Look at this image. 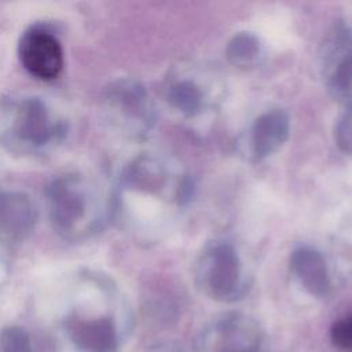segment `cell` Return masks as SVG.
<instances>
[{
	"mask_svg": "<svg viewBox=\"0 0 352 352\" xmlns=\"http://www.w3.org/2000/svg\"><path fill=\"white\" fill-rule=\"evenodd\" d=\"M45 194L51 223L63 238L80 239L100 227L99 197L84 176H58L50 183Z\"/></svg>",
	"mask_w": 352,
	"mask_h": 352,
	"instance_id": "cell-1",
	"label": "cell"
},
{
	"mask_svg": "<svg viewBox=\"0 0 352 352\" xmlns=\"http://www.w3.org/2000/svg\"><path fill=\"white\" fill-rule=\"evenodd\" d=\"M195 280L204 294L221 302L238 301L249 289L241 257L228 242H216L202 253Z\"/></svg>",
	"mask_w": 352,
	"mask_h": 352,
	"instance_id": "cell-2",
	"label": "cell"
},
{
	"mask_svg": "<svg viewBox=\"0 0 352 352\" xmlns=\"http://www.w3.org/2000/svg\"><path fill=\"white\" fill-rule=\"evenodd\" d=\"M66 133V126L40 98L22 99L14 111L7 142L22 151H38Z\"/></svg>",
	"mask_w": 352,
	"mask_h": 352,
	"instance_id": "cell-3",
	"label": "cell"
},
{
	"mask_svg": "<svg viewBox=\"0 0 352 352\" xmlns=\"http://www.w3.org/2000/svg\"><path fill=\"white\" fill-rule=\"evenodd\" d=\"M201 352H264L265 338L261 326L241 312L219 316L198 338Z\"/></svg>",
	"mask_w": 352,
	"mask_h": 352,
	"instance_id": "cell-4",
	"label": "cell"
},
{
	"mask_svg": "<svg viewBox=\"0 0 352 352\" xmlns=\"http://www.w3.org/2000/svg\"><path fill=\"white\" fill-rule=\"evenodd\" d=\"M148 99L144 87L131 78L111 84L106 96L113 118L133 136L146 133L154 122V110Z\"/></svg>",
	"mask_w": 352,
	"mask_h": 352,
	"instance_id": "cell-5",
	"label": "cell"
},
{
	"mask_svg": "<svg viewBox=\"0 0 352 352\" xmlns=\"http://www.w3.org/2000/svg\"><path fill=\"white\" fill-rule=\"evenodd\" d=\"M18 56L29 74L44 81L56 78L65 63L58 37L43 26H32L22 33Z\"/></svg>",
	"mask_w": 352,
	"mask_h": 352,
	"instance_id": "cell-6",
	"label": "cell"
},
{
	"mask_svg": "<svg viewBox=\"0 0 352 352\" xmlns=\"http://www.w3.org/2000/svg\"><path fill=\"white\" fill-rule=\"evenodd\" d=\"M323 65L330 95L346 99L352 95V33L340 26L324 44Z\"/></svg>",
	"mask_w": 352,
	"mask_h": 352,
	"instance_id": "cell-7",
	"label": "cell"
},
{
	"mask_svg": "<svg viewBox=\"0 0 352 352\" xmlns=\"http://www.w3.org/2000/svg\"><path fill=\"white\" fill-rule=\"evenodd\" d=\"M37 223V209L22 191L0 190V243L12 245L26 239Z\"/></svg>",
	"mask_w": 352,
	"mask_h": 352,
	"instance_id": "cell-8",
	"label": "cell"
},
{
	"mask_svg": "<svg viewBox=\"0 0 352 352\" xmlns=\"http://www.w3.org/2000/svg\"><path fill=\"white\" fill-rule=\"evenodd\" d=\"M290 118L282 109H272L260 114L252 124L245 153L250 161H261L274 154L289 138Z\"/></svg>",
	"mask_w": 352,
	"mask_h": 352,
	"instance_id": "cell-9",
	"label": "cell"
},
{
	"mask_svg": "<svg viewBox=\"0 0 352 352\" xmlns=\"http://www.w3.org/2000/svg\"><path fill=\"white\" fill-rule=\"evenodd\" d=\"M66 331L82 352H117L118 331L110 316L66 319Z\"/></svg>",
	"mask_w": 352,
	"mask_h": 352,
	"instance_id": "cell-10",
	"label": "cell"
},
{
	"mask_svg": "<svg viewBox=\"0 0 352 352\" xmlns=\"http://www.w3.org/2000/svg\"><path fill=\"white\" fill-rule=\"evenodd\" d=\"M290 270L298 283L316 298L331 292V278L324 257L312 248H300L290 254Z\"/></svg>",
	"mask_w": 352,
	"mask_h": 352,
	"instance_id": "cell-11",
	"label": "cell"
},
{
	"mask_svg": "<svg viewBox=\"0 0 352 352\" xmlns=\"http://www.w3.org/2000/svg\"><path fill=\"white\" fill-rule=\"evenodd\" d=\"M165 176V170L157 160L143 155L136 158L125 169L122 183L125 187L133 191L153 194L162 188Z\"/></svg>",
	"mask_w": 352,
	"mask_h": 352,
	"instance_id": "cell-12",
	"label": "cell"
},
{
	"mask_svg": "<svg viewBox=\"0 0 352 352\" xmlns=\"http://www.w3.org/2000/svg\"><path fill=\"white\" fill-rule=\"evenodd\" d=\"M227 59L239 69H252L260 63L263 56V44L260 38L250 32L236 33L227 44Z\"/></svg>",
	"mask_w": 352,
	"mask_h": 352,
	"instance_id": "cell-13",
	"label": "cell"
},
{
	"mask_svg": "<svg viewBox=\"0 0 352 352\" xmlns=\"http://www.w3.org/2000/svg\"><path fill=\"white\" fill-rule=\"evenodd\" d=\"M169 104L187 117L197 116L204 109V91L192 80L183 78L170 82L166 88Z\"/></svg>",
	"mask_w": 352,
	"mask_h": 352,
	"instance_id": "cell-14",
	"label": "cell"
},
{
	"mask_svg": "<svg viewBox=\"0 0 352 352\" xmlns=\"http://www.w3.org/2000/svg\"><path fill=\"white\" fill-rule=\"evenodd\" d=\"M0 346L1 352H33L29 334L18 326L3 329L0 334Z\"/></svg>",
	"mask_w": 352,
	"mask_h": 352,
	"instance_id": "cell-15",
	"label": "cell"
},
{
	"mask_svg": "<svg viewBox=\"0 0 352 352\" xmlns=\"http://www.w3.org/2000/svg\"><path fill=\"white\" fill-rule=\"evenodd\" d=\"M330 338L337 348L352 352V314L331 324Z\"/></svg>",
	"mask_w": 352,
	"mask_h": 352,
	"instance_id": "cell-16",
	"label": "cell"
},
{
	"mask_svg": "<svg viewBox=\"0 0 352 352\" xmlns=\"http://www.w3.org/2000/svg\"><path fill=\"white\" fill-rule=\"evenodd\" d=\"M336 142L344 153L352 155V103L336 125Z\"/></svg>",
	"mask_w": 352,
	"mask_h": 352,
	"instance_id": "cell-17",
	"label": "cell"
},
{
	"mask_svg": "<svg viewBox=\"0 0 352 352\" xmlns=\"http://www.w3.org/2000/svg\"><path fill=\"white\" fill-rule=\"evenodd\" d=\"M192 190H194V186L190 179H184L180 182L177 187V199L180 201V204H184L191 198Z\"/></svg>",
	"mask_w": 352,
	"mask_h": 352,
	"instance_id": "cell-18",
	"label": "cell"
},
{
	"mask_svg": "<svg viewBox=\"0 0 352 352\" xmlns=\"http://www.w3.org/2000/svg\"><path fill=\"white\" fill-rule=\"evenodd\" d=\"M153 352H184L183 351V348H180V346H175V345H162V346H158V348H155Z\"/></svg>",
	"mask_w": 352,
	"mask_h": 352,
	"instance_id": "cell-19",
	"label": "cell"
}]
</instances>
